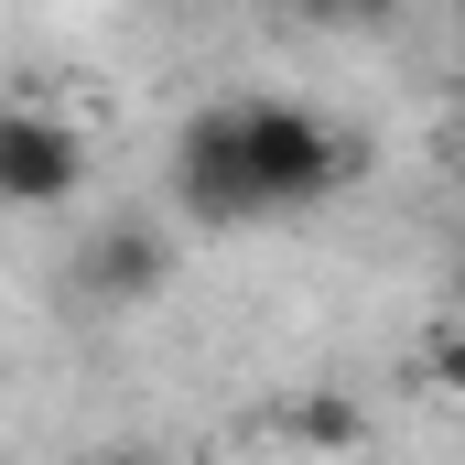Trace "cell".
I'll list each match as a JSON object with an SVG mask.
<instances>
[{
  "label": "cell",
  "mask_w": 465,
  "mask_h": 465,
  "mask_svg": "<svg viewBox=\"0 0 465 465\" xmlns=\"http://www.w3.org/2000/svg\"><path fill=\"white\" fill-rule=\"evenodd\" d=\"M282 422H303L292 444H357V411H336V401H303V411H282Z\"/></svg>",
  "instance_id": "obj_4"
},
{
  "label": "cell",
  "mask_w": 465,
  "mask_h": 465,
  "mask_svg": "<svg viewBox=\"0 0 465 465\" xmlns=\"http://www.w3.org/2000/svg\"><path fill=\"white\" fill-rule=\"evenodd\" d=\"M357 173V141H336L314 109L292 98H228V109H195L173 141V195L184 217L238 228V217H292V206H325Z\"/></svg>",
  "instance_id": "obj_1"
},
{
  "label": "cell",
  "mask_w": 465,
  "mask_h": 465,
  "mask_svg": "<svg viewBox=\"0 0 465 465\" xmlns=\"http://www.w3.org/2000/svg\"><path fill=\"white\" fill-rule=\"evenodd\" d=\"M109 465H141V455H109Z\"/></svg>",
  "instance_id": "obj_8"
},
{
  "label": "cell",
  "mask_w": 465,
  "mask_h": 465,
  "mask_svg": "<svg viewBox=\"0 0 465 465\" xmlns=\"http://www.w3.org/2000/svg\"><path fill=\"white\" fill-rule=\"evenodd\" d=\"M422 368H433V390H444V401H465V325H444V336L422 347Z\"/></svg>",
  "instance_id": "obj_5"
},
{
  "label": "cell",
  "mask_w": 465,
  "mask_h": 465,
  "mask_svg": "<svg viewBox=\"0 0 465 465\" xmlns=\"http://www.w3.org/2000/svg\"><path fill=\"white\" fill-rule=\"evenodd\" d=\"M76 173H87V130H65V119L33 109V98L0 119V195L11 206H65Z\"/></svg>",
  "instance_id": "obj_2"
},
{
  "label": "cell",
  "mask_w": 465,
  "mask_h": 465,
  "mask_svg": "<svg viewBox=\"0 0 465 465\" xmlns=\"http://www.w3.org/2000/svg\"><path fill=\"white\" fill-rule=\"evenodd\" d=\"M292 11H303V22H379L390 0H292Z\"/></svg>",
  "instance_id": "obj_6"
},
{
  "label": "cell",
  "mask_w": 465,
  "mask_h": 465,
  "mask_svg": "<svg viewBox=\"0 0 465 465\" xmlns=\"http://www.w3.org/2000/svg\"><path fill=\"white\" fill-rule=\"evenodd\" d=\"M455 173H465V119H455Z\"/></svg>",
  "instance_id": "obj_7"
},
{
  "label": "cell",
  "mask_w": 465,
  "mask_h": 465,
  "mask_svg": "<svg viewBox=\"0 0 465 465\" xmlns=\"http://www.w3.org/2000/svg\"><path fill=\"white\" fill-rule=\"evenodd\" d=\"M173 282V238L141 228V217H119V228L87 238V292L98 303H141V292H163Z\"/></svg>",
  "instance_id": "obj_3"
}]
</instances>
